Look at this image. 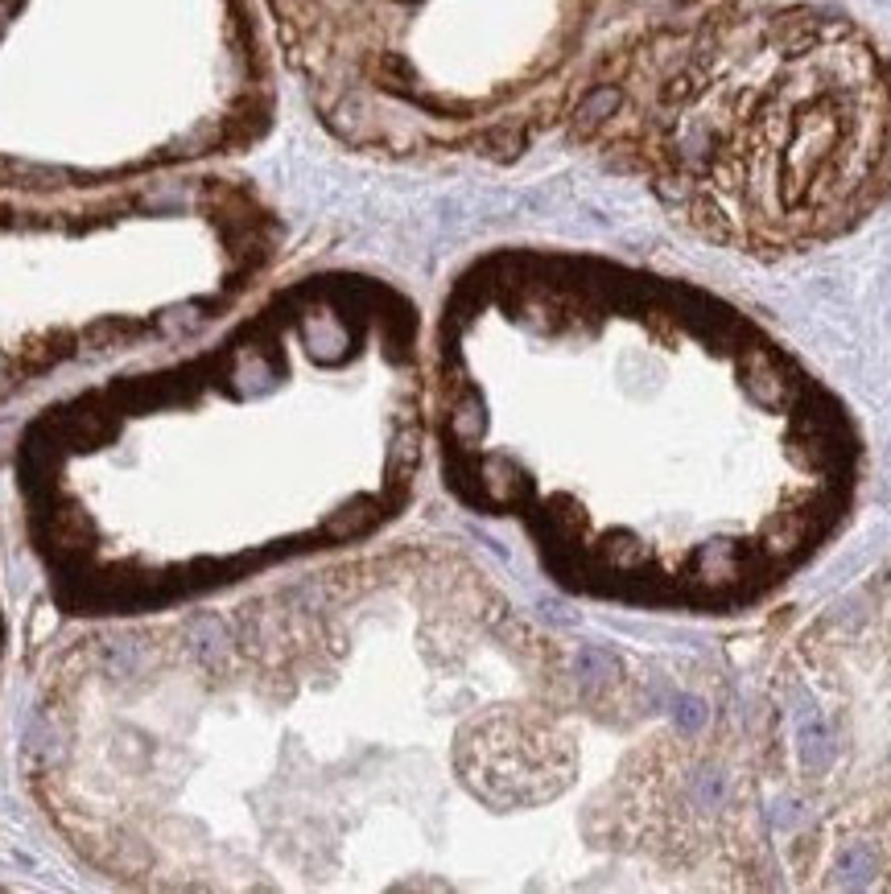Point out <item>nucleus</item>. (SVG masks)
Masks as SVG:
<instances>
[{
	"mask_svg": "<svg viewBox=\"0 0 891 894\" xmlns=\"http://www.w3.org/2000/svg\"><path fill=\"white\" fill-rule=\"evenodd\" d=\"M450 314L429 441L475 516L520 528L562 586L731 610L842 523L858 441L838 400L735 309L640 281L508 288Z\"/></svg>",
	"mask_w": 891,
	"mask_h": 894,
	"instance_id": "nucleus-1",
	"label": "nucleus"
},
{
	"mask_svg": "<svg viewBox=\"0 0 891 894\" xmlns=\"http://www.w3.org/2000/svg\"><path fill=\"white\" fill-rule=\"evenodd\" d=\"M46 553L79 614L149 619L376 541L429 450L413 321L306 305L50 408Z\"/></svg>",
	"mask_w": 891,
	"mask_h": 894,
	"instance_id": "nucleus-2",
	"label": "nucleus"
}]
</instances>
